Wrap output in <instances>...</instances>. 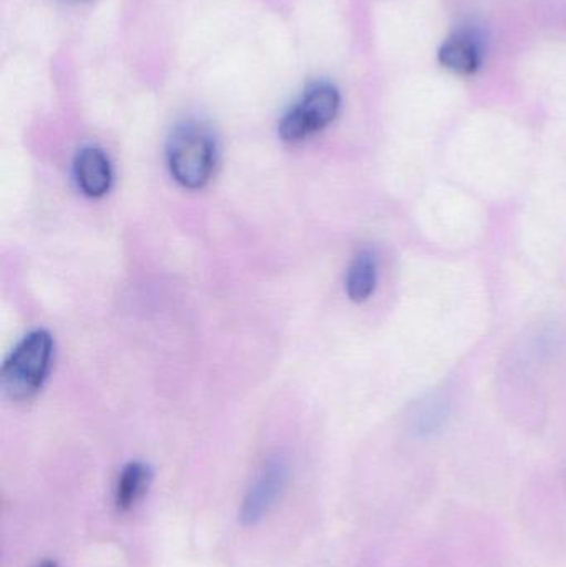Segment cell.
<instances>
[{"mask_svg":"<svg viewBox=\"0 0 566 567\" xmlns=\"http://www.w3.org/2000/svg\"><path fill=\"white\" fill-rule=\"evenodd\" d=\"M166 159L173 179L183 188H205L218 163L215 135L202 123H182L169 136Z\"/></svg>","mask_w":566,"mask_h":567,"instance_id":"1","label":"cell"},{"mask_svg":"<svg viewBox=\"0 0 566 567\" xmlns=\"http://www.w3.org/2000/svg\"><path fill=\"white\" fill-rule=\"evenodd\" d=\"M53 362V339L47 330L27 333L2 367V389L13 402H25L42 390Z\"/></svg>","mask_w":566,"mask_h":567,"instance_id":"2","label":"cell"},{"mask_svg":"<svg viewBox=\"0 0 566 567\" xmlns=\"http://www.w3.org/2000/svg\"><path fill=\"white\" fill-rule=\"evenodd\" d=\"M341 109V93L329 82H316L279 122V136L286 143H301L328 128Z\"/></svg>","mask_w":566,"mask_h":567,"instance_id":"3","label":"cell"},{"mask_svg":"<svg viewBox=\"0 0 566 567\" xmlns=\"http://www.w3.org/2000/svg\"><path fill=\"white\" fill-rule=\"evenodd\" d=\"M286 480H288V466L281 458L266 463L243 503L241 522L245 525H256L265 518L266 513L271 509L285 489Z\"/></svg>","mask_w":566,"mask_h":567,"instance_id":"4","label":"cell"},{"mask_svg":"<svg viewBox=\"0 0 566 567\" xmlns=\"http://www.w3.org/2000/svg\"><path fill=\"white\" fill-rule=\"evenodd\" d=\"M73 173L80 192L89 198H102L112 188V163L96 146H85L76 153Z\"/></svg>","mask_w":566,"mask_h":567,"instance_id":"5","label":"cell"},{"mask_svg":"<svg viewBox=\"0 0 566 567\" xmlns=\"http://www.w3.org/2000/svg\"><path fill=\"white\" fill-rule=\"evenodd\" d=\"M439 62L457 75H472L481 66V49L472 37H452L442 45Z\"/></svg>","mask_w":566,"mask_h":567,"instance_id":"6","label":"cell"},{"mask_svg":"<svg viewBox=\"0 0 566 567\" xmlns=\"http://www.w3.org/2000/svg\"><path fill=\"white\" fill-rule=\"evenodd\" d=\"M378 284V265L371 252L356 256L346 276V292L352 302H366L374 293Z\"/></svg>","mask_w":566,"mask_h":567,"instance_id":"7","label":"cell"},{"mask_svg":"<svg viewBox=\"0 0 566 567\" xmlns=\"http://www.w3.org/2000/svg\"><path fill=\"white\" fill-rule=\"evenodd\" d=\"M152 482L148 466L140 462L130 463L123 468L116 485L115 503L120 512H128L145 495Z\"/></svg>","mask_w":566,"mask_h":567,"instance_id":"8","label":"cell"},{"mask_svg":"<svg viewBox=\"0 0 566 567\" xmlns=\"http://www.w3.org/2000/svg\"><path fill=\"white\" fill-rule=\"evenodd\" d=\"M39 567H56L55 563L47 561L43 563V565H40Z\"/></svg>","mask_w":566,"mask_h":567,"instance_id":"9","label":"cell"}]
</instances>
